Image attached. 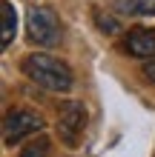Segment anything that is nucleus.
Wrapping results in <instances>:
<instances>
[{
    "instance_id": "f257e3e1",
    "label": "nucleus",
    "mask_w": 155,
    "mask_h": 157,
    "mask_svg": "<svg viewBox=\"0 0 155 157\" xmlns=\"http://www.w3.org/2000/svg\"><path fill=\"white\" fill-rule=\"evenodd\" d=\"M23 71L32 83H38V86L49 89V91H69L72 83H75L72 69L63 60L52 57V54H26Z\"/></svg>"
},
{
    "instance_id": "9d476101",
    "label": "nucleus",
    "mask_w": 155,
    "mask_h": 157,
    "mask_svg": "<svg viewBox=\"0 0 155 157\" xmlns=\"http://www.w3.org/2000/svg\"><path fill=\"white\" fill-rule=\"evenodd\" d=\"M144 77L155 83V60H149V63H144Z\"/></svg>"
},
{
    "instance_id": "39448f33",
    "label": "nucleus",
    "mask_w": 155,
    "mask_h": 157,
    "mask_svg": "<svg viewBox=\"0 0 155 157\" xmlns=\"http://www.w3.org/2000/svg\"><path fill=\"white\" fill-rule=\"evenodd\" d=\"M126 52L132 54V57H141V60H147L155 54V34L147 32V29H135L129 32V37H126Z\"/></svg>"
},
{
    "instance_id": "1a4fd4ad",
    "label": "nucleus",
    "mask_w": 155,
    "mask_h": 157,
    "mask_svg": "<svg viewBox=\"0 0 155 157\" xmlns=\"http://www.w3.org/2000/svg\"><path fill=\"white\" fill-rule=\"evenodd\" d=\"M95 20H98V29H101V32H109V34L121 32V26H118V20H115V17H109V14H98Z\"/></svg>"
},
{
    "instance_id": "f03ea898",
    "label": "nucleus",
    "mask_w": 155,
    "mask_h": 157,
    "mask_svg": "<svg viewBox=\"0 0 155 157\" xmlns=\"http://www.w3.org/2000/svg\"><path fill=\"white\" fill-rule=\"evenodd\" d=\"M26 34L38 46H46V49L49 46H58V40H60L58 14L49 6H32L29 14H26Z\"/></svg>"
},
{
    "instance_id": "6e6552de",
    "label": "nucleus",
    "mask_w": 155,
    "mask_h": 157,
    "mask_svg": "<svg viewBox=\"0 0 155 157\" xmlns=\"http://www.w3.org/2000/svg\"><path fill=\"white\" fill-rule=\"evenodd\" d=\"M17 157H49V140L46 137H35V140H29L23 146V151L17 154Z\"/></svg>"
},
{
    "instance_id": "20e7f679",
    "label": "nucleus",
    "mask_w": 155,
    "mask_h": 157,
    "mask_svg": "<svg viewBox=\"0 0 155 157\" xmlns=\"http://www.w3.org/2000/svg\"><path fill=\"white\" fill-rule=\"evenodd\" d=\"M84 128H86V106L80 100H72L60 109V117H58V134L66 146H78V140L84 137Z\"/></svg>"
},
{
    "instance_id": "0eeeda50",
    "label": "nucleus",
    "mask_w": 155,
    "mask_h": 157,
    "mask_svg": "<svg viewBox=\"0 0 155 157\" xmlns=\"http://www.w3.org/2000/svg\"><path fill=\"white\" fill-rule=\"evenodd\" d=\"M121 12L135 14V17H149V14H155V0H124Z\"/></svg>"
},
{
    "instance_id": "423d86ee",
    "label": "nucleus",
    "mask_w": 155,
    "mask_h": 157,
    "mask_svg": "<svg viewBox=\"0 0 155 157\" xmlns=\"http://www.w3.org/2000/svg\"><path fill=\"white\" fill-rule=\"evenodd\" d=\"M0 12H3V37H0V43L9 46L14 40V34H17V12H14V6L9 0L0 3Z\"/></svg>"
},
{
    "instance_id": "7ed1b4c3",
    "label": "nucleus",
    "mask_w": 155,
    "mask_h": 157,
    "mask_svg": "<svg viewBox=\"0 0 155 157\" xmlns=\"http://www.w3.org/2000/svg\"><path fill=\"white\" fill-rule=\"evenodd\" d=\"M40 128H43V117L38 112H29V109L9 112L6 120H3V143L6 146H14V143H20L23 137L38 134Z\"/></svg>"
}]
</instances>
